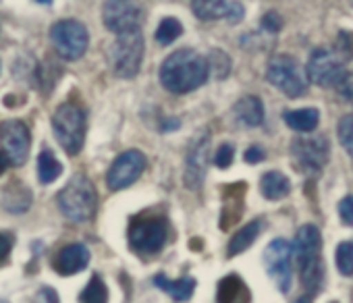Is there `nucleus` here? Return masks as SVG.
Wrapping results in <instances>:
<instances>
[{"mask_svg": "<svg viewBox=\"0 0 353 303\" xmlns=\"http://www.w3.org/2000/svg\"><path fill=\"white\" fill-rule=\"evenodd\" d=\"M90 262V251L83 243H71V245H65L52 260V268L63 274V276H69V274H77L79 270H83Z\"/></svg>", "mask_w": 353, "mask_h": 303, "instance_id": "nucleus-16", "label": "nucleus"}, {"mask_svg": "<svg viewBox=\"0 0 353 303\" xmlns=\"http://www.w3.org/2000/svg\"><path fill=\"white\" fill-rule=\"evenodd\" d=\"M334 50H336L345 61L353 59V34L341 32L339 38H336V44H334Z\"/></svg>", "mask_w": 353, "mask_h": 303, "instance_id": "nucleus-32", "label": "nucleus"}, {"mask_svg": "<svg viewBox=\"0 0 353 303\" xmlns=\"http://www.w3.org/2000/svg\"><path fill=\"white\" fill-rule=\"evenodd\" d=\"M233 158H235V149H233V145H231V143H223V145L216 149L214 165H216L219 169H229L231 163H233Z\"/></svg>", "mask_w": 353, "mask_h": 303, "instance_id": "nucleus-33", "label": "nucleus"}, {"mask_svg": "<svg viewBox=\"0 0 353 303\" xmlns=\"http://www.w3.org/2000/svg\"><path fill=\"white\" fill-rule=\"evenodd\" d=\"M351 3H353V0H351Z\"/></svg>", "mask_w": 353, "mask_h": 303, "instance_id": "nucleus-43", "label": "nucleus"}, {"mask_svg": "<svg viewBox=\"0 0 353 303\" xmlns=\"http://www.w3.org/2000/svg\"><path fill=\"white\" fill-rule=\"evenodd\" d=\"M79 299H81V303H106L108 301V289L100 276H92V280L88 282V286L83 289Z\"/></svg>", "mask_w": 353, "mask_h": 303, "instance_id": "nucleus-28", "label": "nucleus"}, {"mask_svg": "<svg viewBox=\"0 0 353 303\" xmlns=\"http://www.w3.org/2000/svg\"><path fill=\"white\" fill-rule=\"evenodd\" d=\"M141 59H143V36H141V32L133 30V32L119 34L117 40L112 42V48H110L112 71L123 79H131L139 73Z\"/></svg>", "mask_w": 353, "mask_h": 303, "instance_id": "nucleus-6", "label": "nucleus"}, {"mask_svg": "<svg viewBox=\"0 0 353 303\" xmlns=\"http://www.w3.org/2000/svg\"><path fill=\"white\" fill-rule=\"evenodd\" d=\"M181 34H183V25L179 23V19L164 17L156 30V40L160 44H172L176 38H181Z\"/></svg>", "mask_w": 353, "mask_h": 303, "instance_id": "nucleus-27", "label": "nucleus"}, {"mask_svg": "<svg viewBox=\"0 0 353 303\" xmlns=\"http://www.w3.org/2000/svg\"><path fill=\"white\" fill-rule=\"evenodd\" d=\"M339 214L343 222L353 224V196H347L339 202Z\"/></svg>", "mask_w": 353, "mask_h": 303, "instance_id": "nucleus-35", "label": "nucleus"}, {"mask_svg": "<svg viewBox=\"0 0 353 303\" xmlns=\"http://www.w3.org/2000/svg\"><path fill=\"white\" fill-rule=\"evenodd\" d=\"M154 284L160 286L164 293H168L174 301H188L194 295L196 289V278L192 276H183L179 280H168L164 274H156L154 276Z\"/></svg>", "mask_w": 353, "mask_h": 303, "instance_id": "nucleus-20", "label": "nucleus"}, {"mask_svg": "<svg viewBox=\"0 0 353 303\" xmlns=\"http://www.w3.org/2000/svg\"><path fill=\"white\" fill-rule=\"evenodd\" d=\"M243 196H245V185H229L225 191V206H223V214H221V229L227 231L231 229L235 222H239L241 214H243Z\"/></svg>", "mask_w": 353, "mask_h": 303, "instance_id": "nucleus-17", "label": "nucleus"}, {"mask_svg": "<svg viewBox=\"0 0 353 303\" xmlns=\"http://www.w3.org/2000/svg\"><path fill=\"white\" fill-rule=\"evenodd\" d=\"M208 149H210V133H198L188 149V158H185V185L190 189H198L206 177L208 169Z\"/></svg>", "mask_w": 353, "mask_h": 303, "instance_id": "nucleus-14", "label": "nucleus"}, {"mask_svg": "<svg viewBox=\"0 0 353 303\" xmlns=\"http://www.w3.org/2000/svg\"><path fill=\"white\" fill-rule=\"evenodd\" d=\"M192 9L198 19L214 21L229 15L231 3H227V0H192Z\"/></svg>", "mask_w": 353, "mask_h": 303, "instance_id": "nucleus-24", "label": "nucleus"}, {"mask_svg": "<svg viewBox=\"0 0 353 303\" xmlns=\"http://www.w3.org/2000/svg\"><path fill=\"white\" fill-rule=\"evenodd\" d=\"M208 65H210V71H214V75L219 79H225L229 75V71H231V61L223 50H212Z\"/></svg>", "mask_w": 353, "mask_h": 303, "instance_id": "nucleus-31", "label": "nucleus"}, {"mask_svg": "<svg viewBox=\"0 0 353 303\" xmlns=\"http://www.w3.org/2000/svg\"><path fill=\"white\" fill-rule=\"evenodd\" d=\"M9 165H11V160H9V156L5 154V152H0V175H3L7 169H9Z\"/></svg>", "mask_w": 353, "mask_h": 303, "instance_id": "nucleus-40", "label": "nucleus"}, {"mask_svg": "<svg viewBox=\"0 0 353 303\" xmlns=\"http://www.w3.org/2000/svg\"><path fill=\"white\" fill-rule=\"evenodd\" d=\"M339 141L349 156H353V114H345L339 121Z\"/></svg>", "mask_w": 353, "mask_h": 303, "instance_id": "nucleus-30", "label": "nucleus"}, {"mask_svg": "<svg viewBox=\"0 0 353 303\" xmlns=\"http://www.w3.org/2000/svg\"><path fill=\"white\" fill-rule=\"evenodd\" d=\"M32 303H59V295H57V291H54V289H50V286H42V289L34 295Z\"/></svg>", "mask_w": 353, "mask_h": 303, "instance_id": "nucleus-36", "label": "nucleus"}, {"mask_svg": "<svg viewBox=\"0 0 353 303\" xmlns=\"http://www.w3.org/2000/svg\"><path fill=\"white\" fill-rule=\"evenodd\" d=\"M38 3H42V5H50L52 0H38Z\"/></svg>", "mask_w": 353, "mask_h": 303, "instance_id": "nucleus-42", "label": "nucleus"}, {"mask_svg": "<svg viewBox=\"0 0 353 303\" xmlns=\"http://www.w3.org/2000/svg\"><path fill=\"white\" fill-rule=\"evenodd\" d=\"M216 303H252V293L239 276L229 274L219 282Z\"/></svg>", "mask_w": 353, "mask_h": 303, "instance_id": "nucleus-18", "label": "nucleus"}, {"mask_svg": "<svg viewBox=\"0 0 353 303\" xmlns=\"http://www.w3.org/2000/svg\"><path fill=\"white\" fill-rule=\"evenodd\" d=\"M102 21L112 34H125L139 30L143 21V9L137 0H106L102 9Z\"/></svg>", "mask_w": 353, "mask_h": 303, "instance_id": "nucleus-10", "label": "nucleus"}, {"mask_svg": "<svg viewBox=\"0 0 353 303\" xmlns=\"http://www.w3.org/2000/svg\"><path fill=\"white\" fill-rule=\"evenodd\" d=\"M266 79L289 98H299L307 90V75L299 69V63L289 54H276L266 67Z\"/></svg>", "mask_w": 353, "mask_h": 303, "instance_id": "nucleus-7", "label": "nucleus"}, {"mask_svg": "<svg viewBox=\"0 0 353 303\" xmlns=\"http://www.w3.org/2000/svg\"><path fill=\"white\" fill-rule=\"evenodd\" d=\"M336 268L343 276H353V241H343L336 247Z\"/></svg>", "mask_w": 353, "mask_h": 303, "instance_id": "nucleus-29", "label": "nucleus"}, {"mask_svg": "<svg viewBox=\"0 0 353 303\" xmlns=\"http://www.w3.org/2000/svg\"><path fill=\"white\" fill-rule=\"evenodd\" d=\"M291 255H293V245L281 237L274 239L264 251L266 270L281 293H287L291 289Z\"/></svg>", "mask_w": 353, "mask_h": 303, "instance_id": "nucleus-11", "label": "nucleus"}, {"mask_svg": "<svg viewBox=\"0 0 353 303\" xmlns=\"http://www.w3.org/2000/svg\"><path fill=\"white\" fill-rule=\"evenodd\" d=\"M293 303H312V295H301V297H297Z\"/></svg>", "mask_w": 353, "mask_h": 303, "instance_id": "nucleus-41", "label": "nucleus"}, {"mask_svg": "<svg viewBox=\"0 0 353 303\" xmlns=\"http://www.w3.org/2000/svg\"><path fill=\"white\" fill-rule=\"evenodd\" d=\"M237 121L245 127H260L264 123V106L258 96H243L233 108Z\"/></svg>", "mask_w": 353, "mask_h": 303, "instance_id": "nucleus-19", "label": "nucleus"}, {"mask_svg": "<svg viewBox=\"0 0 353 303\" xmlns=\"http://www.w3.org/2000/svg\"><path fill=\"white\" fill-rule=\"evenodd\" d=\"M305 75L312 83L320 87H336L343 90L349 85L347 61L330 48H316L310 54Z\"/></svg>", "mask_w": 353, "mask_h": 303, "instance_id": "nucleus-4", "label": "nucleus"}, {"mask_svg": "<svg viewBox=\"0 0 353 303\" xmlns=\"http://www.w3.org/2000/svg\"><path fill=\"white\" fill-rule=\"evenodd\" d=\"M260 191L266 200H281L291 191V183L289 179L279 173V171H270L266 175H262L260 179Z\"/></svg>", "mask_w": 353, "mask_h": 303, "instance_id": "nucleus-22", "label": "nucleus"}, {"mask_svg": "<svg viewBox=\"0 0 353 303\" xmlns=\"http://www.w3.org/2000/svg\"><path fill=\"white\" fill-rule=\"evenodd\" d=\"M291 154L303 171L318 173L328 163V139L324 135L295 139L291 145Z\"/></svg>", "mask_w": 353, "mask_h": 303, "instance_id": "nucleus-13", "label": "nucleus"}, {"mask_svg": "<svg viewBox=\"0 0 353 303\" xmlns=\"http://www.w3.org/2000/svg\"><path fill=\"white\" fill-rule=\"evenodd\" d=\"M57 202L65 218H69L71 222H85L94 216L98 198L92 181L83 175H75L59 194Z\"/></svg>", "mask_w": 353, "mask_h": 303, "instance_id": "nucleus-3", "label": "nucleus"}, {"mask_svg": "<svg viewBox=\"0 0 353 303\" xmlns=\"http://www.w3.org/2000/svg\"><path fill=\"white\" fill-rule=\"evenodd\" d=\"M145 169V156L139 149H127L112 163L106 175V183L112 191L133 185Z\"/></svg>", "mask_w": 353, "mask_h": 303, "instance_id": "nucleus-12", "label": "nucleus"}, {"mask_svg": "<svg viewBox=\"0 0 353 303\" xmlns=\"http://www.w3.org/2000/svg\"><path fill=\"white\" fill-rule=\"evenodd\" d=\"M0 141L11 165H26L30 154V131L21 121H7L0 125Z\"/></svg>", "mask_w": 353, "mask_h": 303, "instance_id": "nucleus-15", "label": "nucleus"}, {"mask_svg": "<svg viewBox=\"0 0 353 303\" xmlns=\"http://www.w3.org/2000/svg\"><path fill=\"white\" fill-rule=\"evenodd\" d=\"M285 123L299 133H310L320 123V112L316 108H299V110H287L283 114Z\"/></svg>", "mask_w": 353, "mask_h": 303, "instance_id": "nucleus-21", "label": "nucleus"}, {"mask_svg": "<svg viewBox=\"0 0 353 303\" xmlns=\"http://www.w3.org/2000/svg\"><path fill=\"white\" fill-rule=\"evenodd\" d=\"M260 229H262V222L260 220H252L250 224H245L241 231L235 233V237L229 241V247H227V255L229 258H235L239 253H243L248 247H252V243L258 239L260 235Z\"/></svg>", "mask_w": 353, "mask_h": 303, "instance_id": "nucleus-23", "label": "nucleus"}, {"mask_svg": "<svg viewBox=\"0 0 353 303\" xmlns=\"http://www.w3.org/2000/svg\"><path fill=\"white\" fill-rule=\"evenodd\" d=\"M166 243V222L158 216H139L129 227V247L141 255L162 249Z\"/></svg>", "mask_w": 353, "mask_h": 303, "instance_id": "nucleus-9", "label": "nucleus"}, {"mask_svg": "<svg viewBox=\"0 0 353 303\" xmlns=\"http://www.w3.org/2000/svg\"><path fill=\"white\" fill-rule=\"evenodd\" d=\"M322 237L314 224H303L295 237V255L299 264L301 284L305 286L307 295H316L324 280V266H322Z\"/></svg>", "mask_w": 353, "mask_h": 303, "instance_id": "nucleus-2", "label": "nucleus"}, {"mask_svg": "<svg viewBox=\"0 0 353 303\" xmlns=\"http://www.w3.org/2000/svg\"><path fill=\"white\" fill-rule=\"evenodd\" d=\"M264 158H266V152H264L260 145H252V147L245 152V163H248V165H260Z\"/></svg>", "mask_w": 353, "mask_h": 303, "instance_id": "nucleus-37", "label": "nucleus"}, {"mask_svg": "<svg viewBox=\"0 0 353 303\" xmlns=\"http://www.w3.org/2000/svg\"><path fill=\"white\" fill-rule=\"evenodd\" d=\"M3 204L9 212H26L32 204V194L21 185H9L3 198Z\"/></svg>", "mask_w": 353, "mask_h": 303, "instance_id": "nucleus-26", "label": "nucleus"}, {"mask_svg": "<svg viewBox=\"0 0 353 303\" xmlns=\"http://www.w3.org/2000/svg\"><path fill=\"white\" fill-rule=\"evenodd\" d=\"M243 13H245V9H243V5L241 3H231V9H229V15H227V19L231 21V23H239L241 19H243Z\"/></svg>", "mask_w": 353, "mask_h": 303, "instance_id": "nucleus-39", "label": "nucleus"}, {"mask_svg": "<svg viewBox=\"0 0 353 303\" xmlns=\"http://www.w3.org/2000/svg\"><path fill=\"white\" fill-rule=\"evenodd\" d=\"M260 25H262V30H266V32H270V34H279V32L283 30V17H281L276 11H268V13L262 17Z\"/></svg>", "mask_w": 353, "mask_h": 303, "instance_id": "nucleus-34", "label": "nucleus"}, {"mask_svg": "<svg viewBox=\"0 0 353 303\" xmlns=\"http://www.w3.org/2000/svg\"><path fill=\"white\" fill-rule=\"evenodd\" d=\"M52 129L67 154H79L85 141V112L77 104H61L52 116Z\"/></svg>", "mask_w": 353, "mask_h": 303, "instance_id": "nucleus-5", "label": "nucleus"}, {"mask_svg": "<svg viewBox=\"0 0 353 303\" xmlns=\"http://www.w3.org/2000/svg\"><path fill=\"white\" fill-rule=\"evenodd\" d=\"M63 173V165L57 160V156L52 154L50 149H42V154L38 158V177L40 183L48 185L52 181H57Z\"/></svg>", "mask_w": 353, "mask_h": 303, "instance_id": "nucleus-25", "label": "nucleus"}, {"mask_svg": "<svg viewBox=\"0 0 353 303\" xmlns=\"http://www.w3.org/2000/svg\"><path fill=\"white\" fill-rule=\"evenodd\" d=\"M210 75L208 59L194 48H181L168 54L160 67V83L172 94H188L206 83Z\"/></svg>", "mask_w": 353, "mask_h": 303, "instance_id": "nucleus-1", "label": "nucleus"}, {"mask_svg": "<svg viewBox=\"0 0 353 303\" xmlns=\"http://www.w3.org/2000/svg\"><path fill=\"white\" fill-rule=\"evenodd\" d=\"M50 42L63 59L77 61L85 54L88 44H90V36H88V30L83 23H79L75 19H63V21L52 25Z\"/></svg>", "mask_w": 353, "mask_h": 303, "instance_id": "nucleus-8", "label": "nucleus"}, {"mask_svg": "<svg viewBox=\"0 0 353 303\" xmlns=\"http://www.w3.org/2000/svg\"><path fill=\"white\" fill-rule=\"evenodd\" d=\"M11 247H13V237L7 235V233H0V264L7 262V258L11 253Z\"/></svg>", "mask_w": 353, "mask_h": 303, "instance_id": "nucleus-38", "label": "nucleus"}]
</instances>
